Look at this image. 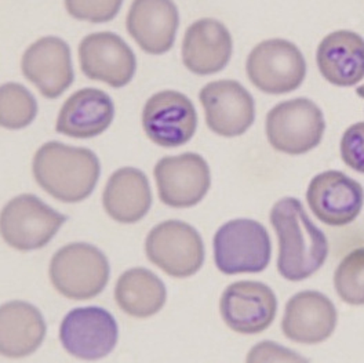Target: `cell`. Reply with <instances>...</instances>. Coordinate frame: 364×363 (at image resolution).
<instances>
[{
	"label": "cell",
	"instance_id": "cell-1",
	"mask_svg": "<svg viewBox=\"0 0 364 363\" xmlns=\"http://www.w3.org/2000/svg\"><path fill=\"white\" fill-rule=\"evenodd\" d=\"M271 224L279 238L277 271L291 282L318 273L328 256V242L308 217L296 198H284L273 206Z\"/></svg>",
	"mask_w": 364,
	"mask_h": 363
},
{
	"label": "cell",
	"instance_id": "cell-2",
	"mask_svg": "<svg viewBox=\"0 0 364 363\" xmlns=\"http://www.w3.org/2000/svg\"><path fill=\"white\" fill-rule=\"evenodd\" d=\"M32 172L48 195L65 204H77L94 191L101 166L97 155L87 148L50 141L35 154Z\"/></svg>",
	"mask_w": 364,
	"mask_h": 363
},
{
	"label": "cell",
	"instance_id": "cell-3",
	"mask_svg": "<svg viewBox=\"0 0 364 363\" xmlns=\"http://www.w3.org/2000/svg\"><path fill=\"white\" fill-rule=\"evenodd\" d=\"M48 273L58 293L70 300H90L105 289L111 268L98 248L70 243L53 256Z\"/></svg>",
	"mask_w": 364,
	"mask_h": 363
},
{
	"label": "cell",
	"instance_id": "cell-4",
	"mask_svg": "<svg viewBox=\"0 0 364 363\" xmlns=\"http://www.w3.org/2000/svg\"><path fill=\"white\" fill-rule=\"evenodd\" d=\"M272 254L268 231L258 221L237 219L228 221L214 236V260L225 275L262 273Z\"/></svg>",
	"mask_w": 364,
	"mask_h": 363
},
{
	"label": "cell",
	"instance_id": "cell-5",
	"mask_svg": "<svg viewBox=\"0 0 364 363\" xmlns=\"http://www.w3.org/2000/svg\"><path fill=\"white\" fill-rule=\"evenodd\" d=\"M326 130L323 112L308 98L277 104L267 116V136L273 148L287 155H302L316 148Z\"/></svg>",
	"mask_w": 364,
	"mask_h": 363
},
{
	"label": "cell",
	"instance_id": "cell-6",
	"mask_svg": "<svg viewBox=\"0 0 364 363\" xmlns=\"http://www.w3.org/2000/svg\"><path fill=\"white\" fill-rule=\"evenodd\" d=\"M65 221L64 214L47 206L38 196L23 194L4 206L0 228L9 246L29 251L45 248Z\"/></svg>",
	"mask_w": 364,
	"mask_h": 363
},
{
	"label": "cell",
	"instance_id": "cell-7",
	"mask_svg": "<svg viewBox=\"0 0 364 363\" xmlns=\"http://www.w3.org/2000/svg\"><path fill=\"white\" fill-rule=\"evenodd\" d=\"M145 251L151 263L174 278L195 275L205 261V245L199 232L177 220L154 228L146 238Z\"/></svg>",
	"mask_w": 364,
	"mask_h": 363
},
{
	"label": "cell",
	"instance_id": "cell-8",
	"mask_svg": "<svg viewBox=\"0 0 364 363\" xmlns=\"http://www.w3.org/2000/svg\"><path fill=\"white\" fill-rule=\"evenodd\" d=\"M246 69L257 89L268 94H286L302 85L306 63L294 43L269 39L252 48Z\"/></svg>",
	"mask_w": 364,
	"mask_h": 363
},
{
	"label": "cell",
	"instance_id": "cell-9",
	"mask_svg": "<svg viewBox=\"0 0 364 363\" xmlns=\"http://www.w3.org/2000/svg\"><path fill=\"white\" fill-rule=\"evenodd\" d=\"M119 337L114 315L100 307L75 308L60 327V340L72 357L95 361L114 349Z\"/></svg>",
	"mask_w": 364,
	"mask_h": 363
},
{
	"label": "cell",
	"instance_id": "cell-10",
	"mask_svg": "<svg viewBox=\"0 0 364 363\" xmlns=\"http://www.w3.org/2000/svg\"><path fill=\"white\" fill-rule=\"evenodd\" d=\"M142 127L151 141L166 148L186 144L198 127L192 101L182 93L164 90L152 95L142 111Z\"/></svg>",
	"mask_w": 364,
	"mask_h": 363
},
{
	"label": "cell",
	"instance_id": "cell-11",
	"mask_svg": "<svg viewBox=\"0 0 364 363\" xmlns=\"http://www.w3.org/2000/svg\"><path fill=\"white\" fill-rule=\"evenodd\" d=\"M154 173L160 201L176 209L199 204L211 185L207 162L193 152L160 159Z\"/></svg>",
	"mask_w": 364,
	"mask_h": 363
},
{
	"label": "cell",
	"instance_id": "cell-12",
	"mask_svg": "<svg viewBox=\"0 0 364 363\" xmlns=\"http://www.w3.org/2000/svg\"><path fill=\"white\" fill-rule=\"evenodd\" d=\"M309 209L321 223L342 227L353 223L364 204L362 185L345 173L330 170L320 173L306 191Z\"/></svg>",
	"mask_w": 364,
	"mask_h": 363
},
{
	"label": "cell",
	"instance_id": "cell-13",
	"mask_svg": "<svg viewBox=\"0 0 364 363\" xmlns=\"http://www.w3.org/2000/svg\"><path fill=\"white\" fill-rule=\"evenodd\" d=\"M221 317L240 335H257L272 325L277 300L272 289L261 282L242 280L229 285L220 302Z\"/></svg>",
	"mask_w": 364,
	"mask_h": 363
},
{
	"label": "cell",
	"instance_id": "cell-14",
	"mask_svg": "<svg viewBox=\"0 0 364 363\" xmlns=\"http://www.w3.org/2000/svg\"><path fill=\"white\" fill-rule=\"evenodd\" d=\"M199 100L205 110L207 126L218 136H242L254 123V100L236 80H217L205 85Z\"/></svg>",
	"mask_w": 364,
	"mask_h": 363
},
{
	"label": "cell",
	"instance_id": "cell-15",
	"mask_svg": "<svg viewBox=\"0 0 364 363\" xmlns=\"http://www.w3.org/2000/svg\"><path fill=\"white\" fill-rule=\"evenodd\" d=\"M79 61L83 73L119 89L129 85L136 73L133 50L117 35L98 32L86 36L79 46Z\"/></svg>",
	"mask_w": 364,
	"mask_h": 363
},
{
	"label": "cell",
	"instance_id": "cell-16",
	"mask_svg": "<svg viewBox=\"0 0 364 363\" xmlns=\"http://www.w3.org/2000/svg\"><path fill=\"white\" fill-rule=\"evenodd\" d=\"M23 76L46 98H57L73 83L70 48L60 38L46 36L23 53Z\"/></svg>",
	"mask_w": 364,
	"mask_h": 363
},
{
	"label": "cell",
	"instance_id": "cell-17",
	"mask_svg": "<svg viewBox=\"0 0 364 363\" xmlns=\"http://www.w3.org/2000/svg\"><path fill=\"white\" fill-rule=\"evenodd\" d=\"M337 326V310L327 295L305 290L293 295L284 311L282 329L289 340L318 344L327 340Z\"/></svg>",
	"mask_w": 364,
	"mask_h": 363
},
{
	"label": "cell",
	"instance_id": "cell-18",
	"mask_svg": "<svg viewBox=\"0 0 364 363\" xmlns=\"http://www.w3.org/2000/svg\"><path fill=\"white\" fill-rule=\"evenodd\" d=\"M178 23V9L173 0H134L126 21L136 45L155 56L173 47Z\"/></svg>",
	"mask_w": 364,
	"mask_h": 363
},
{
	"label": "cell",
	"instance_id": "cell-19",
	"mask_svg": "<svg viewBox=\"0 0 364 363\" xmlns=\"http://www.w3.org/2000/svg\"><path fill=\"white\" fill-rule=\"evenodd\" d=\"M232 50V36L227 26L214 19H203L185 32L182 61L196 75H213L227 67Z\"/></svg>",
	"mask_w": 364,
	"mask_h": 363
},
{
	"label": "cell",
	"instance_id": "cell-20",
	"mask_svg": "<svg viewBox=\"0 0 364 363\" xmlns=\"http://www.w3.org/2000/svg\"><path fill=\"white\" fill-rule=\"evenodd\" d=\"M114 116V101L105 91L82 89L64 102L55 130L72 138H92L111 126Z\"/></svg>",
	"mask_w": 364,
	"mask_h": 363
},
{
	"label": "cell",
	"instance_id": "cell-21",
	"mask_svg": "<svg viewBox=\"0 0 364 363\" xmlns=\"http://www.w3.org/2000/svg\"><path fill=\"white\" fill-rule=\"evenodd\" d=\"M316 61L331 85L355 86L364 78V39L352 31H336L318 45Z\"/></svg>",
	"mask_w": 364,
	"mask_h": 363
},
{
	"label": "cell",
	"instance_id": "cell-22",
	"mask_svg": "<svg viewBox=\"0 0 364 363\" xmlns=\"http://www.w3.org/2000/svg\"><path fill=\"white\" fill-rule=\"evenodd\" d=\"M41 311L25 301H10L0 308V352L7 358L33 354L45 340Z\"/></svg>",
	"mask_w": 364,
	"mask_h": 363
},
{
	"label": "cell",
	"instance_id": "cell-23",
	"mask_svg": "<svg viewBox=\"0 0 364 363\" xmlns=\"http://www.w3.org/2000/svg\"><path fill=\"white\" fill-rule=\"evenodd\" d=\"M104 209L114 221L133 224L144 219L152 204V192L146 176L134 167L116 170L102 195Z\"/></svg>",
	"mask_w": 364,
	"mask_h": 363
},
{
	"label": "cell",
	"instance_id": "cell-24",
	"mask_svg": "<svg viewBox=\"0 0 364 363\" xmlns=\"http://www.w3.org/2000/svg\"><path fill=\"white\" fill-rule=\"evenodd\" d=\"M114 298L127 315L149 318L163 308L167 292L164 283L155 273L145 268H133L117 279Z\"/></svg>",
	"mask_w": 364,
	"mask_h": 363
},
{
	"label": "cell",
	"instance_id": "cell-25",
	"mask_svg": "<svg viewBox=\"0 0 364 363\" xmlns=\"http://www.w3.org/2000/svg\"><path fill=\"white\" fill-rule=\"evenodd\" d=\"M38 114V102L31 91L18 83H6L0 89V123L17 130L29 126Z\"/></svg>",
	"mask_w": 364,
	"mask_h": 363
},
{
	"label": "cell",
	"instance_id": "cell-26",
	"mask_svg": "<svg viewBox=\"0 0 364 363\" xmlns=\"http://www.w3.org/2000/svg\"><path fill=\"white\" fill-rule=\"evenodd\" d=\"M334 286L342 301L350 305L364 304V248L350 251L334 273Z\"/></svg>",
	"mask_w": 364,
	"mask_h": 363
},
{
	"label": "cell",
	"instance_id": "cell-27",
	"mask_svg": "<svg viewBox=\"0 0 364 363\" xmlns=\"http://www.w3.org/2000/svg\"><path fill=\"white\" fill-rule=\"evenodd\" d=\"M123 0H65L69 14L82 21L108 23L117 16Z\"/></svg>",
	"mask_w": 364,
	"mask_h": 363
},
{
	"label": "cell",
	"instance_id": "cell-28",
	"mask_svg": "<svg viewBox=\"0 0 364 363\" xmlns=\"http://www.w3.org/2000/svg\"><path fill=\"white\" fill-rule=\"evenodd\" d=\"M340 149L345 164L364 174V122L346 129L341 138Z\"/></svg>",
	"mask_w": 364,
	"mask_h": 363
},
{
	"label": "cell",
	"instance_id": "cell-29",
	"mask_svg": "<svg viewBox=\"0 0 364 363\" xmlns=\"http://www.w3.org/2000/svg\"><path fill=\"white\" fill-rule=\"evenodd\" d=\"M261 361H305L304 358L296 357L290 349L274 345L272 341H264L259 345L254 347L249 354V362Z\"/></svg>",
	"mask_w": 364,
	"mask_h": 363
},
{
	"label": "cell",
	"instance_id": "cell-30",
	"mask_svg": "<svg viewBox=\"0 0 364 363\" xmlns=\"http://www.w3.org/2000/svg\"><path fill=\"white\" fill-rule=\"evenodd\" d=\"M356 93H358V95H359V97L364 98V85L363 86H360V88L356 90Z\"/></svg>",
	"mask_w": 364,
	"mask_h": 363
}]
</instances>
